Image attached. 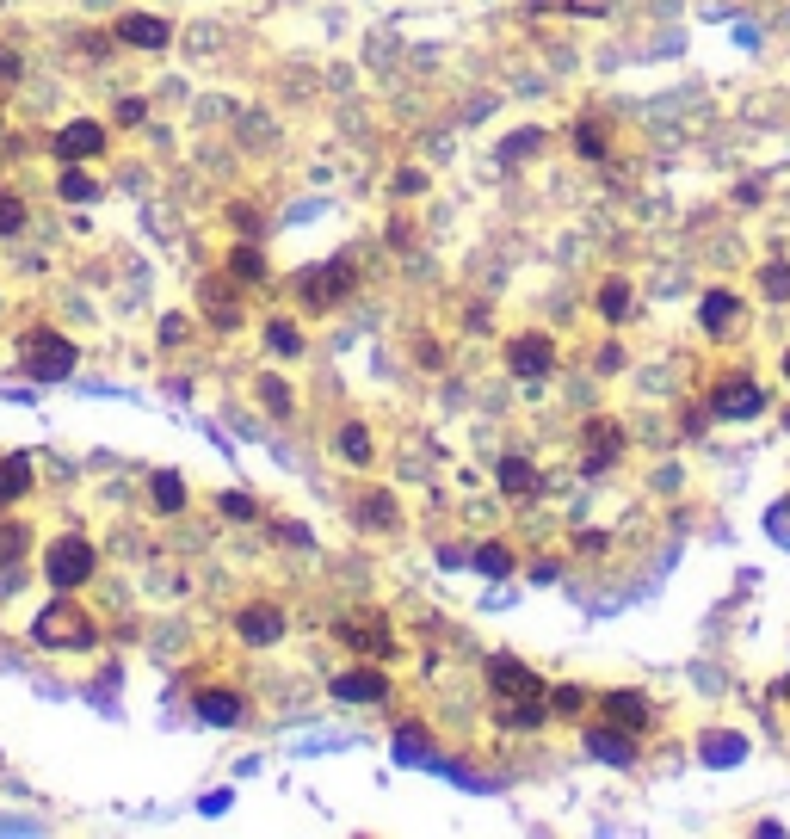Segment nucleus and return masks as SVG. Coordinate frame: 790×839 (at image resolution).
Segmentation results:
<instances>
[{
    "label": "nucleus",
    "mask_w": 790,
    "mask_h": 839,
    "mask_svg": "<svg viewBox=\"0 0 790 839\" xmlns=\"http://www.w3.org/2000/svg\"><path fill=\"white\" fill-rule=\"evenodd\" d=\"M599 315H605V321H624V315H630V284H624V278H612V284L599 290Z\"/></svg>",
    "instance_id": "27"
},
{
    "label": "nucleus",
    "mask_w": 790,
    "mask_h": 839,
    "mask_svg": "<svg viewBox=\"0 0 790 839\" xmlns=\"http://www.w3.org/2000/svg\"><path fill=\"white\" fill-rule=\"evenodd\" d=\"M507 371L525 377V383L550 377V371H556V346H550L544 334H519V340H507Z\"/></svg>",
    "instance_id": "7"
},
{
    "label": "nucleus",
    "mask_w": 790,
    "mask_h": 839,
    "mask_svg": "<svg viewBox=\"0 0 790 839\" xmlns=\"http://www.w3.org/2000/svg\"><path fill=\"white\" fill-rule=\"evenodd\" d=\"M544 716H550V698H513L507 710H494L500 728H544Z\"/></svg>",
    "instance_id": "19"
},
{
    "label": "nucleus",
    "mask_w": 790,
    "mask_h": 839,
    "mask_svg": "<svg viewBox=\"0 0 790 839\" xmlns=\"http://www.w3.org/2000/svg\"><path fill=\"white\" fill-rule=\"evenodd\" d=\"M494 476H500V494H507V500H531L537 488H544V476H537V469H531L525 457H500Z\"/></svg>",
    "instance_id": "15"
},
{
    "label": "nucleus",
    "mask_w": 790,
    "mask_h": 839,
    "mask_svg": "<svg viewBox=\"0 0 790 839\" xmlns=\"http://www.w3.org/2000/svg\"><path fill=\"white\" fill-rule=\"evenodd\" d=\"M217 506H223V519H254V500L247 494H223Z\"/></svg>",
    "instance_id": "38"
},
{
    "label": "nucleus",
    "mask_w": 790,
    "mask_h": 839,
    "mask_svg": "<svg viewBox=\"0 0 790 839\" xmlns=\"http://www.w3.org/2000/svg\"><path fill=\"white\" fill-rule=\"evenodd\" d=\"M574 149H581L587 161H605V124H599L593 112H587L581 124H574Z\"/></svg>",
    "instance_id": "25"
},
{
    "label": "nucleus",
    "mask_w": 790,
    "mask_h": 839,
    "mask_svg": "<svg viewBox=\"0 0 790 839\" xmlns=\"http://www.w3.org/2000/svg\"><path fill=\"white\" fill-rule=\"evenodd\" d=\"M266 346H272V352H284V358H291V352H303V334H297V327H291V321H272V327H266Z\"/></svg>",
    "instance_id": "31"
},
{
    "label": "nucleus",
    "mask_w": 790,
    "mask_h": 839,
    "mask_svg": "<svg viewBox=\"0 0 790 839\" xmlns=\"http://www.w3.org/2000/svg\"><path fill=\"white\" fill-rule=\"evenodd\" d=\"M93 562H99V556H93V543H87V537H56V543H50L44 574H50V587H62V593H68V587H81V580L93 574Z\"/></svg>",
    "instance_id": "3"
},
{
    "label": "nucleus",
    "mask_w": 790,
    "mask_h": 839,
    "mask_svg": "<svg viewBox=\"0 0 790 839\" xmlns=\"http://www.w3.org/2000/svg\"><path fill=\"white\" fill-rule=\"evenodd\" d=\"M340 457L371 463V432H365V426H340Z\"/></svg>",
    "instance_id": "29"
},
{
    "label": "nucleus",
    "mask_w": 790,
    "mask_h": 839,
    "mask_svg": "<svg viewBox=\"0 0 790 839\" xmlns=\"http://www.w3.org/2000/svg\"><path fill=\"white\" fill-rule=\"evenodd\" d=\"M19 364H25V377H38V383H62L68 371H75V340H62V334H31L19 346Z\"/></svg>",
    "instance_id": "2"
},
{
    "label": "nucleus",
    "mask_w": 790,
    "mask_h": 839,
    "mask_svg": "<svg viewBox=\"0 0 790 839\" xmlns=\"http://www.w3.org/2000/svg\"><path fill=\"white\" fill-rule=\"evenodd\" d=\"M229 223H235L241 235H254V229H260V216H254V210H247V204H229Z\"/></svg>",
    "instance_id": "39"
},
{
    "label": "nucleus",
    "mask_w": 790,
    "mask_h": 839,
    "mask_svg": "<svg viewBox=\"0 0 790 839\" xmlns=\"http://www.w3.org/2000/svg\"><path fill=\"white\" fill-rule=\"evenodd\" d=\"M235 636L254 642V648H272V642L284 636V611H278V605H247V611L235 617Z\"/></svg>",
    "instance_id": "12"
},
{
    "label": "nucleus",
    "mask_w": 790,
    "mask_h": 839,
    "mask_svg": "<svg viewBox=\"0 0 790 839\" xmlns=\"http://www.w3.org/2000/svg\"><path fill=\"white\" fill-rule=\"evenodd\" d=\"M19 223H25V204L0 192V235H19Z\"/></svg>",
    "instance_id": "36"
},
{
    "label": "nucleus",
    "mask_w": 790,
    "mask_h": 839,
    "mask_svg": "<svg viewBox=\"0 0 790 839\" xmlns=\"http://www.w3.org/2000/svg\"><path fill=\"white\" fill-rule=\"evenodd\" d=\"M395 759H402V765H426V759H433V741H426V728H414V722L395 728Z\"/></svg>",
    "instance_id": "21"
},
{
    "label": "nucleus",
    "mask_w": 790,
    "mask_h": 839,
    "mask_svg": "<svg viewBox=\"0 0 790 839\" xmlns=\"http://www.w3.org/2000/svg\"><path fill=\"white\" fill-rule=\"evenodd\" d=\"M31 636H38L44 648H87V642H93V624H87V611H81L75 599H56V605L38 611Z\"/></svg>",
    "instance_id": "1"
},
{
    "label": "nucleus",
    "mask_w": 790,
    "mask_h": 839,
    "mask_svg": "<svg viewBox=\"0 0 790 839\" xmlns=\"http://www.w3.org/2000/svg\"><path fill=\"white\" fill-rule=\"evenodd\" d=\"M599 710H605V722H618V728H649L655 722V704H649V691H630V685H618V691H605L599 698Z\"/></svg>",
    "instance_id": "8"
},
{
    "label": "nucleus",
    "mask_w": 790,
    "mask_h": 839,
    "mask_svg": "<svg viewBox=\"0 0 790 839\" xmlns=\"http://www.w3.org/2000/svg\"><path fill=\"white\" fill-rule=\"evenodd\" d=\"M25 488H31V457H0V506L25 500Z\"/></svg>",
    "instance_id": "20"
},
{
    "label": "nucleus",
    "mask_w": 790,
    "mask_h": 839,
    "mask_svg": "<svg viewBox=\"0 0 790 839\" xmlns=\"http://www.w3.org/2000/svg\"><path fill=\"white\" fill-rule=\"evenodd\" d=\"M704 753H710V765H729V759H741L747 747H741V735H710Z\"/></svg>",
    "instance_id": "32"
},
{
    "label": "nucleus",
    "mask_w": 790,
    "mask_h": 839,
    "mask_svg": "<svg viewBox=\"0 0 790 839\" xmlns=\"http://www.w3.org/2000/svg\"><path fill=\"white\" fill-rule=\"evenodd\" d=\"M118 38L136 44V50H161L173 31H167V19H155V13H124V19H118Z\"/></svg>",
    "instance_id": "14"
},
{
    "label": "nucleus",
    "mask_w": 790,
    "mask_h": 839,
    "mask_svg": "<svg viewBox=\"0 0 790 839\" xmlns=\"http://www.w3.org/2000/svg\"><path fill=\"white\" fill-rule=\"evenodd\" d=\"M352 284H358V266H352V260H328L321 272H309L297 290H303V303H309V309H334Z\"/></svg>",
    "instance_id": "5"
},
{
    "label": "nucleus",
    "mask_w": 790,
    "mask_h": 839,
    "mask_svg": "<svg viewBox=\"0 0 790 839\" xmlns=\"http://www.w3.org/2000/svg\"><path fill=\"white\" fill-rule=\"evenodd\" d=\"M260 401H266L272 414H291V389H284L278 377H260Z\"/></svg>",
    "instance_id": "34"
},
{
    "label": "nucleus",
    "mask_w": 790,
    "mask_h": 839,
    "mask_svg": "<svg viewBox=\"0 0 790 839\" xmlns=\"http://www.w3.org/2000/svg\"><path fill=\"white\" fill-rule=\"evenodd\" d=\"M93 192H99V186H93V173H75V167H68V173L56 179V198H62V204H87Z\"/></svg>",
    "instance_id": "26"
},
{
    "label": "nucleus",
    "mask_w": 790,
    "mask_h": 839,
    "mask_svg": "<svg viewBox=\"0 0 790 839\" xmlns=\"http://www.w3.org/2000/svg\"><path fill=\"white\" fill-rule=\"evenodd\" d=\"M618 451H624V432H618L612 420H593V426H587V469H612Z\"/></svg>",
    "instance_id": "16"
},
{
    "label": "nucleus",
    "mask_w": 790,
    "mask_h": 839,
    "mask_svg": "<svg viewBox=\"0 0 790 839\" xmlns=\"http://www.w3.org/2000/svg\"><path fill=\"white\" fill-rule=\"evenodd\" d=\"M784 377H790V352H784Z\"/></svg>",
    "instance_id": "43"
},
{
    "label": "nucleus",
    "mask_w": 790,
    "mask_h": 839,
    "mask_svg": "<svg viewBox=\"0 0 790 839\" xmlns=\"http://www.w3.org/2000/svg\"><path fill=\"white\" fill-rule=\"evenodd\" d=\"M760 408H766L760 383H741V377H735V383H723V389L710 395V414H716V420H753Z\"/></svg>",
    "instance_id": "9"
},
{
    "label": "nucleus",
    "mask_w": 790,
    "mask_h": 839,
    "mask_svg": "<svg viewBox=\"0 0 790 839\" xmlns=\"http://www.w3.org/2000/svg\"><path fill=\"white\" fill-rule=\"evenodd\" d=\"M544 149V130H525V136H513L507 149H500V161H525V155H537Z\"/></svg>",
    "instance_id": "33"
},
{
    "label": "nucleus",
    "mask_w": 790,
    "mask_h": 839,
    "mask_svg": "<svg viewBox=\"0 0 790 839\" xmlns=\"http://www.w3.org/2000/svg\"><path fill=\"white\" fill-rule=\"evenodd\" d=\"M13 75H19V56H13L7 44H0V81H13Z\"/></svg>",
    "instance_id": "42"
},
{
    "label": "nucleus",
    "mask_w": 790,
    "mask_h": 839,
    "mask_svg": "<svg viewBox=\"0 0 790 839\" xmlns=\"http://www.w3.org/2000/svg\"><path fill=\"white\" fill-rule=\"evenodd\" d=\"M587 710V691L581 685H556L550 691V716H581Z\"/></svg>",
    "instance_id": "30"
},
{
    "label": "nucleus",
    "mask_w": 790,
    "mask_h": 839,
    "mask_svg": "<svg viewBox=\"0 0 790 839\" xmlns=\"http://www.w3.org/2000/svg\"><path fill=\"white\" fill-rule=\"evenodd\" d=\"M198 716L210 728H235L241 722V698H235V691H198Z\"/></svg>",
    "instance_id": "18"
},
{
    "label": "nucleus",
    "mask_w": 790,
    "mask_h": 839,
    "mask_svg": "<svg viewBox=\"0 0 790 839\" xmlns=\"http://www.w3.org/2000/svg\"><path fill=\"white\" fill-rule=\"evenodd\" d=\"M735 315H741V297H735V290H710V297L698 303L704 334H729V327H735Z\"/></svg>",
    "instance_id": "17"
},
{
    "label": "nucleus",
    "mask_w": 790,
    "mask_h": 839,
    "mask_svg": "<svg viewBox=\"0 0 790 839\" xmlns=\"http://www.w3.org/2000/svg\"><path fill=\"white\" fill-rule=\"evenodd\" d=\"M149 494H155L161 513H179V506H186V482H179L173 469H155V476H149Z\"/></svg>",
    "instance_id": "22"
},
{
    "label": "nucleus",
    "mask_w": 790,
    "mask_h": 839,
    "mask_svg": "<svg viewBox=\"0 0 790 839\" xmlns=\"http://www.w3.org/2000/svg\"><path fill=\"white\" fill-rule=\"evenodd\" d=\"M470 568H482L488 580H507L513 574V550H507V543H482V550L470 556Z\"/></svg>",
    "instance_id": "23"
},
{
    "label": "nucleus",
    "mask_w": 790,
    "mask_h": 839,
    "mask_svg": "<svg viewBox=\"0 0 790 839\" xmlns=\"http://www.w3.org/2000/svg\"><path fill=\"white\" fill-rule=\"evenodd\" d=\"M760 290H766L772 303H784V297H790V266H784V260H766V266H760Z\"/></svg>",
    "instance_id": "28"
},
{
    "label": "nucleus",
    "mask_w": 790,
    "mask_h": 839,
    "mask_svg": "<svg viewBox=\"0 0 790 839\" xmlns=\"http://www.w3.org/2000/svg\"><path fill=\"white\" fill-rule=\"evenodd\" d=\"M587 753L605 759V765H636V741H630V728H618V722H593L587 728Z\"/></svg>",
    "instance_id": "10"
},
{
    "label": "nucleus",
    "mask_w": 790,
    "mask_h": 839,
    "mask_svg": "<svg viewBox=\"0 0 790 839\" xmlns=\"http://www.w3.org/2000/svg\"><path fill=\"white\" fill-rule=\"evenodd\" d=\"M25 556V525H0V562Z\"/></svg>",
    "instance_id": "37"
},
{
    "label": "nucleus",
    "mask_w": 790,
    "mask_h": 839,
    "mask_svg": "<svg viewBox=\"0 0 790 839\" xmlns=\"http://www.w3.org/2000/svg\"><path fill=\"white\" fill-rule=\"evenodd\" d=\"M99 149H105V130L87 124V118H75V124L56 130V155H62V161H93Z\"/></svg>",
    "instance_id": "13"
},
{
    "label": "nucleus",
    "mask_w": 790,
    "mask_h": 839,
    "mask_svg": "<svg viewBox=\"0 0 790 839\" xmlns=\"http://www.w3.org/2000/svg\"><path fill=\"white\" fill-rule=\"evenodd\" d=\"M229 278H241V284H260V278H266V260H260V247H247V241H241V247L229 253Z\"/></svg>",
    "instance_id": "24"
},
{
    "label": "nucleus",
    "mask_w": 790,
    "mask_h": 839,
    "mask_svg": "<svg viewBox=\"0 0 790 839\" xmlns=\"http://www.w3.org/2000/svg\"><path fill=\"white\" fill-rule=\"evenodd\" d=\"M334 698H340V704H383V698H389V679H383L377 667H352V673L334 679Z\"/></svg>",
    "instance_id": "11"
},
{
    "label": "nucleus",
    "mask_w": 790,
    "mask_h": 839,
    "mask_svg": "<svg viewBox=\"0 0 790 839\" xmlns=\"http://www.w3.org/2000/svg\"><path fill=\"white\" fill-rule=\"evenodd\" d=\"M574 550H581V556H599V550H605V531H581V537H574Z\"/></svg>",
    "instance_id": "41"
},
{
    "label": "nucleus",
    "mask_w": 790,
    "mask_h": 839,
    "mask_svg": "<svg viewBox=\"0 0 790 839\" xmlns=\"http://www.w3.org/2000/svg\"><path fill=\"white\" fill-rule=\"evenodd\" d=\"M488 685H494V698H550V691H544V679H537L525 661H513V654H494V661H488Z\"/></svg>",
    "instance_id": "6"
},
{
    "label": "nucleus",
    "mask_w": 790,
    "mask_h": 839,
    "mask_svg": "<svg viewBox=\"0 0 790 839\" xmlns=\"http://www.w3.org/2000/svg\"><path fill=\"white\" fill-rule=\"evenodd\" d=\"M142 118H149V105H142V99H118V124H142Z\"/></svg>",
    "instance_id": "40"
},
{
    "label": "nucleus",
    "mask_w": 790,
    "mask_h": 839,
    "mask_svg": "<svg viewBox=\"0 0 790 839\" xmlns=\"http://www.w3.org/2000/svg\"><path fill=\"white\" fill-rule=\"evenodd\" d=\"M334 636H340L346 648H358V654H371V661H383V654L395 648V636H389V624H383V611H352V617H340Z\"/></svg>",
    "instance_id": "4"
},
{
    "label": "nucleus",
    "mask_w": 790,
    "mask_h": 839,
    "mask_svg": "<svg viewBox=\"0 0 790 839\" xmlns=\"http://www.w3.org/2000/svg\"><path fill=\"white\" fill-rule=\"evenodd\" d=\"M365 525H395V494H371L365 500Z\"/></svg>",
    "instance_id": "35"
}]
</instances>
